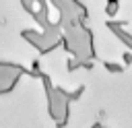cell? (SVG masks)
<instances>
[{
    "label": "cell",
    "instance_id": "6da1fadb",
    "mask_svg": "<svg viewBox=\"0 0 132 128\" xmlns=\"http://www.w3.org/2000/svg\"><path fill=\"white\" fill-rule=\"evenodd\" d=\"M107 25H109V27H111V29H113V31H116V33H118V35H120V37H122V39H124V41H126V43L132 47V37H128V35H126V31H122V29H120V23H113V21H109Z\"/></svg>",
    "mask_w": 132,
    "mask_h": 128
},
{
    "label": "cell",
    "instance_id": "7a4b0ae2",
    "mask_svg": "<svg viewBox=\"0 0 132 128\" xmlns=\"http://www.w3.org/2000/svg\"><path fill=\"white\" fill-rule=\"evenodd\" d=\"M118 8H120V4H118V2H113V0H111V2H109V4H107V14H109V17H113V14H116V12H118Z\"/></svg>",
    "mask_w": 132,
    "mask_h": 128
},
{
    "label": "cell",
    "instance_id": "3957f363",
    "mask_svg": "<svg viewBox=\"0 0 132 128\" xmlns=\"http://www.w3.org/2000/svg\"><path fill=\"white\" fill-rule=\"evenodd\" d=\"M105 68H107L109 72H122V70H124V66H118V64H113V62H105Z\"/></svg>",
    "mask_w": 132,
    "mask_h": 128
},
{
    "label": "cell",
    "instance_id": "277c9868",
    "mask_svg": "<svg viewBox=\"0 0 132 128\" xmlns=\"http://www.w3.org/2000/svg\"><path fill=\"white\" fill-rule=\"evenodd\" d=\"M124 60H126V64H130V62H132V56H130V54H126V56H124Z\"/></svg>",
    "mask_w": 132,
    "mask_h": 128
}]
</instances>
